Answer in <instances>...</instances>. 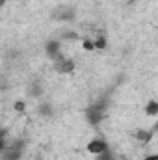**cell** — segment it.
Wrapping results in <instances>:
<instances>
[{
    "mask_svg": "<svg viewBox=\"0 0 158 160\" xmlns=\"http://www.w3.org/2000/svg\"><path fill=\"white\" fill-rule=\"evenodd\" d=\"M95 48H99V50L106 48V39H104V38H99V39L95 41Z\"/></svg>",
    "mask_w": 158,
    "mask_h": 160,
    "instance_id": "obj_9",
    "label": "cell"
},
{
    "mask_svg": "<svg viewBox=\"0 0 158 160\" xmlns=\"http://www.w3.org/2000/svg\"><path fill=\"white\" fill-rule=\"evenodd\" d=\"M19 157H21V145L17 143H13L9 149L7 147H4V155H2V160H19Z\"/></svg>",
    "mask_w": 158,
    "mask_h": 160,
    "instance_id": "obj_3",
    "label": "cell"
},
{
    "mask_svg": "<svg viewBox=\"0 0 158 160\" xmlns=\"http://www.w3.org/2000/svg\"><path fill=\"white\" fill-rule=\"evenodd\" d=\"M56 71L58 73H73L75 71V63L71 60L60 58V60H56Z\"/></svg>",
    "mask_w": 158,
    "mask_h": 160,
    "instance_id": "obj_4",
    "label": "cell"
},
{
    "mask_svg": "<svg viewBox=\"0 0 158 160\" xmlns=\"http://www.w3.org/2000/svg\"><path fill=\"white\" fill-rule=\"evenodd\" d=\"M145 112H147L149 116H156V114H158V102H155V101H151V102L147 104Z\"/></svg>",
    "mask_w": 158,
    "mask_h": 160,
    "instance_id": "obj_7",
    "label": "cell"
},
{
    "mask_svg": "<svg viewBox=\"0 0 158 160\" xmlns=\"http://www.w3.org/2000/svg\"><path fill=\"white\" fill-rule=\"evenodd\" d=\"M73 17H75V11H73V9L60 11V19H63V21H69V19H73Z\"/></svg>",
    "mask_w": 158,
    "mask_h": 160,
    "instance_id": "obj_8",
    "label": "cell"
},
{
    "mask_svg": "<svg viewBox=\"0 0 158 160\" xmlns=\"http://www.w3.org/2000/svg\"><path fill=\"white\" fill-rule=\"evenodd\" d=\"M39 110H41V116H50V114H52V112H50V106H48V104H43Z\"/></svg>",
    "mask_w": 158,
    "mask_h": 160,
    "instance_id": "obj_10",
    "label": "cell"
},
{
    "mask_svg": "<svg viewBox=\"0 0 158 160\" xmlns=\"http://www.w3.org/2000/svg\"><path fill=\"white\" fill-rule=\"evenodd\" d=\"M145 160H158V155H151V157H147Z\"/></svg>",
    "mask_w": 158,
    "mask_h": 160,
    "instance_id": "obj_14",
    "label": "cell"
},
{
    "mask_svg": "<svg viewBox=\"0 0 158 160\" xmlns=\"http://www.w3.org/2000/svg\"><path fill=\"white\" fill-rule=\"evenodd\" d=\"M87 151H89L91 155H102V153L108 151V145H106L104 140H91V142L87 143Z\"/></svg>",
    "mask_w": 158,
    "mask_h": 160,
    "instance_id": "obj_1",
    "label": "cell"
},
{
    "mask_svg": "<svg viewBox=\"0 0 158 160\" xmlns=\"http://www.w3.org/2000/svg\"><path fill=\"white\" fill-rule=\"evenodd\" d=\"M151 136H153V132H147V130H138V132H136V138H138L141 143H147V142L151 140Z\"/></svg>",
    "mask_w": 158,
    "mask_h": 160,
    "instance_id": "obj_6",
    "label": "cell"
},
{
    "mask_svg": "<svg viewBox=\"0 0 158 160\" xmlns=\"http://www.w3.org/2000/svg\"><path fill=\"white\" fill-rule=\"evenodd\" d=\"M155 130H158V123H156V127H155Z\"/></svg>",
    "mask_w": 158,
    "mask_h": 160,
    "instance_id": "obj_15",
    "label": "cell"
},
{
    "mask_svg": "<svg viewBox=\"0 0 158 160\" xmlns=\"http://www.w3.org/2000/svg\"><path fill=\"white\" fill-rule=\"evenodd\" d=\"M22 110H24V102H22V101L15 102V112H22Z\"/></svg>",
    "mask_w": 158,
    "mask_h": 160,
    "instance_id": "obj_12",
    "label": "cell"
},
{
    "mask_svg": "<svg viewBox=\"0 0 158 160\" xmlns=\"http://www.w3.org/2000/svg\"><path fill=\"white\" fill-rule=\"evenodd\" d=\"M84 48H86V50H93V48H95V43L89 41V39H86L84 41Z\"/></svg>",
    "mask_w": 158,
    "mask_h": 160,
    "instance_id": "obj_11",
    "label": "cell"
},
{
    "mask_svg": "<svg viewBox=\"0 0 158 160\" xmlns=\"http://www.w3.org/2000/svg\"><path fill=\"white\" fill-rule=\"evenodd\" d=\"M102 116H104V104H97V106H91L87 110V119L91 121L93 125H97L99 121L102 119Z\"/></svg>",
    "mask_w": 158,
    "mask_h": 160,
    "instance_id": "obj_2",
    "label": "cell"
},
{
    "mask_svg": "<svg viewBox=\"0 0 158 160\" xmlns=\"http://www.w3.org/2000/svg\"><path fill=\"white\" fill-rule=\"evenodd\" d=\"M63 38H65V39H77V34H75V32H67Z\"/></svg>",
    "mask_w": 158,
    "mask_h": 160,
    "instance_id": "obj_13",
    "label": "cell"
},
{
    "mask_svg": "<svg viewBox=\"0 0 158 160\" xmlns=\"http://www.w3.org/2000/svg\"><path fill=\"white\" fill-rule=\"evenodd\" d=\"M47 54H48L50 58H54V60H60V58H62V56H60V45H58L56 41L48 43V47H47Z\"/></svg>",
    "mask_w": 158,
    "mask_h": 160,
    "instance_id": "obj_5",
    "label": "cell"
}]
</instances>
